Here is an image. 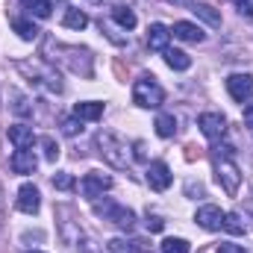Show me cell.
<instances>
[{
    "instance_id": "cell-8",
    "label": "cell",
    "mask_w": 253,
    "mask_h": 253,
    "mask_svg": "<svg viewBox=\"0 0 253 253\" xmlns=\"http://www.w3.org/2000/svg\"><path fill=\"white\" fill-rule=\"evenodd\" d=\"M227 91L236 103H248L253 100V77L251 74H230L227 77Z\"/></svg>"
},
{
    "instance_id": "cell-23",
    "label": "cell",
    "mask_w": 253,
    "mask_h": 253,
    "mask_svg": "<svg viewBox=\"0 0 253 253\" xmlns=\"http://www.w3.org/2000/svg\"><path fill=\"white\" fill-rule=\"evenodd\" d=\"M12 30H15L24 42H33V39L39 36V27H36L33 21H27V18H12Z\"/></svg>"
},
{
    "instance_id": "cell-28",
    "label": "cell",
    "mask_w": 253,
    "mask_h": 253,
    "mask_svg": "<svg viewBox=\"0 0 253 253\" xmlns=\"http://www.w3.org/2000/svg\"><path fill=\"white\" fill-rule=\"evenodd\" d=\"M39 144L44 147V159H47V162H56V159H59V144L53 141V135H42Z\"/></svg>"
},
{
    "instance_id": "cell-22",
    "label": "cell",
    "mask_w": 253,
    "mask_h": 253,
    "mask_svg": "<svg viewBox=\"0 0 253 253\" xmlns=\"http://www.w3.org/2000/svg\"><path fill=\"white\" fill-rule=\"evenodd\" d=\"M156 135L159 138H171L174 132H177V118L174 115H168V112H162V115H156Z\"/></svg>"
},
{
    "instance_id": "cell-3",
    "label": "cell",
    "mask_w": 253,
    "mask_h": 253,
    "mask_svg": "<svg viewBox=\"0 0 253 253\" xmlns=\"http://www.w3.org/2000/svg\"><path fill=\"white\" fill-rule=\"evenodd\" d=\"M94 144H97V153H100L112 168H118V171L129 168V162H132V156H129V144H126L118 132H112V129H100V132L94 135Z\"/></svg>"
},
{
    "instance_id": "cell-4",
    "label": "cell",
    "mask_w": 253,
    "mask_h": 253,
    "mask_svg": "<svg viewBox=\"0 0 253 253\" xmlns=\"http://www.w3.org/2000/svg\"><path fill=\"white\" fill-rule=\"evenodd\" d=\"M162 100H165V91H162V85H159V80L153 74H141L132 83V103L135 106L156 109V106H162Z\"/></svg>"
},
{
    "instance_id": "cell-26",
    "label": "cell",
    "mask_w": 253,
    "mask_h": 253,
    "mask_svg": "<svg viewBox=\"0 0 253 253\" xmlns=\"http://www.w3.org/2000/svg\"><path fill=\"white\" fill-rule=\"evenodd\" d=\"M112 18H115V24H118V27H124V30H132V27L138 24V21H135V12H132L129 6H115Z\"/></svg>"
},
{
    "instance_id": "cell-10",
    "label": "cell",
    "mask_w": 253,
    "mask_h": 253,
    "mask_svg": "<svg viewBox=\"0 0 253 253\" xmlns=\"http://www.w3.org/2000/svg\"><path fill=\"white\" fill-rule=\"evenodd\" d=\"M144 177H147V186L153 191H165L171 186V180H174V174H171V168H168L165 162H150Z\"/></svg>"
},
{
    "instance_id": "cell-37",
    "label": "cell",
    "mask_w": 253,
    "mask_h": 253,
    "mask_svg": "<svg viewBox=\"0 0 253 253\" xmlns=\"http://www.w3.org/2000/svg\"><path fill=\"white\" fill-rule=\"evenodd\" d=\"M3 218H6V203H3V186H0V227H3Z\"/></svg>"
},
{
    "instance_id": "cell-16",
    "label": "cell",
    "mask_w": 253,
    "mask_h": 253,
    "mask_svg": "<svg viewBox=\"0 0 253 253\" xmlns=\"http://www.w3.org/2000/svg\"><path fill=\"white\" fill-rule=\"evenodd\" d=\"M36 165H39V159H36L33 150H15L12 159H9V168H12L15 174H33Z\"/></svg>"
},
{
    "instance_id": "cell-27",
    "label": "cell",
    "mask_w": 253,
    "mask_h": 253,
    "mask_svg": "<svg viewBox=\"0 0 253 253\" xmlns=\"http://www.w3.org/2000/svg\"><path fill=\"white\" fill-rule=\"evenodd\" d=\"M224 230L233 233V236H242L245 233V221L239 212H224Z\"/></svg>"
},
{
    "instance_id": "cell-24",
    "label": "cell",
    "mask_w": 253,
    "mask_h": 253,
    "mask_svg": "<svg viewBox=\"0 0 253 253\" xmlns=\"http://www.w3.org/2000/svg\"><path fill=\"white\" fill-rule=\"evenodd\" d=\"M9 97H12V112H15L18 118H27V115H33V103H30V97H24L21 91H12Z\"/></svg>"
},
{
    "instance_id": "cell-32",
    "label": "cell",
    "mask_w": 253,
    "mask_h": 253,
    "mask_svg": "<svg viewBox=\"0 0 253 253\" xmlns=\"http://www.w3.org/2000/svg\"><path fill=\"white\" fill-rule=\"evenodd\" d=\"M80 129H83V121H80L77 115H74V118H65V121H62V132H65V135H77Z\"/></svg>"
},
{
    "instance_id": "cell-15",
    "label": "cell",
    "mask_w": 253,
    "mask_h": 253,
    "mask_svg": "<svg viewBox=\"0 0 253 253\" xmlns=\"http://www.w3.org/2000/svg\"><path fill=\"white\" fill-rule=\"evenodd\" d=\"M168 39H171V30L165 24H150V30H147V47L150 50L165 53L168 50Z\"/></svg>"
},
{
    "instance_id": "cell-19",
    "label": "cell",
    "mask_w": 253,
    "mask_h": 253,
    "mask_svg": "<svg viewBox=\"0 0 253 253\" xmlns=\"http://www.w3.org/2000/svg\"><path fill=\"white\" fill-rule=\"evenodd\" d=\"M165 62L171 71H189L191 68V56L186 50H177V47H168L165 50Z\"/></svg>"
},
{
    "instance_id": "cell-1",
    "label": "cell",
    "mask_w": 253,
    "mask_h": 253,
    "mask_svg": "<svg viewBox=\"0 0 253 253\" xmlns=\"http://www.w3.org/2000/svg\"><path fill=\"white\" fill-rule=\"evenodd\" d=\"M44 59L50 65H65L71 74H80V77H91L94 74V56L88 47H80V44H62L56 39H47L44 42Z\"/></svg>"
},
{
    "instance_id": "cell-5",
    "label": "cell",
    "mask_w": 253,
    "mask_h": 253,
    "mask_svg": "<svg viewBox=\"0 0 253 253\" xmlns=\"http://www.w3.org/2000/svg\"><path fill=\"white\" fill-rule=\"evenodd\" d=\"M94 212L103 221H109V224H115L121 230H132L135 227V212L121 206V203H115V200H94Z\"/></svg>"
},
{
    "instance_id": "cell-11",
    "label": "cell",
    "mask_w": 253,
    "mask_h": 253,
    "mask_svg": "<svg viewBox=\"0 0 253 253\" xmlns=\"http://www.w3.org/2000/svg\"><path fill=\"white\" fill-rule=\"evenodd\" d=\"M15 206H18L21 212H27V215H36L39 206H42V194H39V189H36L33 183H24V186L18 189V200H15Z\"/></svg>"
},
{
    "instance_id": "cell-9",
    "label": "cell",
    "mask_w": 253,
    "mask_h": 253,
    "mask_svg": "<svg viewBox=\"0 0 253 253\" xmlns=\"http://www.w3.org/2000/svg\"><path fill=\"white\" fill-rule=\"evenodd\" d=\"M197 126H200V132H203L209 141H218V138H224V132H227V118H224L221 112H203V115L197 118Z\"/></svg>"
},
{
    "instance_id": "cell-2",
    "label": "cell",
    "mask_w": 253,
    "mask_h": 253,
    "mask_svg": "<svg viewBox=\"0 0 253 253\" xmlns=\"http://www.w3.org/2000/svg\"><path fill=\"white\" fill-rule=\"evenodd\" d=\"M18 71L30 80V85H36L47 94H62V77H59L56 65H50L47 59H24V62H18Z\"/></svg>"
},
{
    "instance_id": "cell-33",
    "label": "cell",
    "mask_w": 253,
    "mask_h": 253,
    "mask_svg": "<svg viewBox=\"0 0 253 253\" xmlns=\"http://www.w3.org/2000/svg\"><path fill=\"white\" fill-rule=\"evenodd\" d=\"M218 253H248L242 245H233V242H224V245H218Z\"/></svg>"
},
{
    "instance_id": "cell-35",
    "label": "cell",
    "mask_w": 253,
    "mask_h": 253,
    "mask_svg": "<svg viewBox=\"0 0 253 253\" xmlns=\"http://www.w3.org/2000/svg\"><path fill=\"white\" fill-rule=\"evenodd\" d=\"M245 126H248V129H253V103H248V106H245Z\"/></svg>"
},
{
    "instance_id": "cell-6",
    "label": "cell",
    "mask_w": 253,
    "mask_h": 253,
    "mask_svg": "<svg viewBox=\"0 0 253 253\" xmlns=\"http://www.w3.org/2000/svg\"><path fill=\"white\" fill-rule=\"evenodd\" d=\"M215 177H218V183H221V189L227 191L230 197H236L239 194V186H242V171H239V165L233 162V159H221V156H215Z\"/></svg>"
},
{
    "instance_id": "cell-20",
    "label": "cell",
    "mask_w": 253,
    "mask_h": 253,
    "mask_svg": "<svg viewBox=\"0 0 253 253\" xmlns=\"http://www.w3.org/2000/svg\"><path fill=\"white\" fill-rule=\"evenodd\" d=\"M191 12H194L200 21H206L209 27H221V12H218L212 3H194V6H191Z\"/></svg>"
},
{
    "instance_id": "cell-18",
    "label": "cell",
    "mask_w": 253,
    "mask_h": 253,
    "mask_svg": "<svg viewBox=\"0 0 253 253\" xmlns=\"http://www.w3.org/2000/svg\"><path fill=\"white\" fill-rule=\"evenodd\" d=\"M74 115H77L80 121H97V118H103V103H97V100L77 103V106H74Z\"/></svg>"
},
{
    "instance_id": "cell-30",
    "label": "cell",
    "mask_w": 253,
    "mask_h": 253,
    "mask_svg": "<svg viewBox=\"0 0 253 253\" xmlns=\"http://www.w3.org/2000/svg\"><path fill=\"white\" fill-rule=\"evenodd\" d=\"M100 33H103L112 44H118V47H124V44H126V36H118V33L112 30V24H109V21H100Z\"/></svg>"
},
{
    "instance_id": "cell-29",
    "label": "cell",
    "mask_w": 253,
    "mask_h": 253,
    "mask_svg": "<svg viewBox=\"0 0 253 253\" xmlns=\"http://www.w3.org/2000/svg\"><path fill=\"white\" fill-rule=\"evenodd\" d=\"M162 253H189V242L186 239H165Z\"/></svg>"
},
{
    "instance_id": "cell-17",
    "label": "cell",
    "mask_w": 253,
    "mask_h": 253,
    "mask_svg": "<svg viewBox=\"0 0 253 253\" xmlns=\"http://www.w3.org/2000/svg\"><path fill=\"white\" fill-rule=\"evenodd\" d=\"M109 253H144L147 251V242L144 239H112L106 245Z\"/></svg>"
},
{
    "instance_id": "cell-31",
    "label": "cell",
    "mask_w": 253,
    "mask_h": 253,
    "mask_svg": "<svg viewBox=\"0 0 253 253\" xmlns=\"http://www.w3.org/2000/svg\"><path fill=\"white\" fill-rule=\"evenodd\" d=\"M53 189L71 191V189H74V177H71L68 171H59V174H53Z\"/></svg>"
},
{
    "instance_id": "cell-25",
    "label": "cell",
    "mask_w": 253,
    "mask_h": 253,
    "mask_svg": "<svg viewBox=\"0 0 253 253\" xmlns=\"http://www.w3.org/2000/svg\"><path fill=\"white\" fill-rule=\"evenodd\" d=\"M24 9H27L30 15H36V18H50L53 3H50V0H24Z\"/></svg>"
},
{
    "instance_id": "cell-21",
    "label": "cell",
    "mask_w": 253,
    "mask_h": 253,
    "mask_svg": "<svg viewBox=\"0 0 253 253\" xmlns=\"http://www.w3.org/2000/svg\"><path fill=\"white\" fill-rule=\"evenodd\" d=\"M62 24L68 30H85V27H88V15H85L83 9H65Z\"/></svg>"
},
{
    "instance_id": "cell-36",
    "label": "cell",
    "mask_w": 253,
    "mask_h": 253,
    "mask_svg": "<svg viewBox=\"0 0 253 253\" xmlns=\"http://www.w3.org/2000/svg\"><path fill=\"white\" fill-rule=\"evenodd\" d=\"M147 227H150L153 233H159V230H162V218H156V215H150V218H147Z\"/></svg>"
},
{
    "instance_id": "cell-14",
    "label": "cell",
    "mask_w": 253,
    "mask_h": 253,
    "mask_svg": "<svg viewBox=\"0 0 253 253\" xmlns=\"http://www.w3.org/2000/svg\"><path fill=\"white\" fill-rule=\"evenodd\" d=\"M9 141L15 144V150H30L36 144V132L27 124H12L9 126Z\"/></svg>"
},
{
    "instance_id": "cell-12",
    "label": "cell",
    "mask_w": 253,
    "mask_h": 253,
    "mask_svg": "<svg viewBox=\"0 0 253 253\" xmlns=\"http://www.w3.org/2000/svg\"><path fill=\"white\" fill-rule=\"evenodd\" d=\"M194 221H197V227L215 233V230L224 227V212H221L218 206H200V209L194 212Z\"/></svg>"
},
{
    "instance_id": "cell-13",
    "label": "cell",
    "mask_w": 253,
    "mask_h": 253,
    "mask_svg": "<svg viewBox=\"0 0 253 253\" xmlns=\"http://www.w3.org/2000/svg\"><path fill=\"white\" fill-rule=\"evenodd\" d=\"M171 36L180 39V42H189V44H200V42L206 39V33H203L197 24H191V21H177L174 30H171Z\"/></svg>"
},
{
    "instance_id": "cell-7",
    "label": "cell",
    "mask_w": 253,
    "mask_h": 253,
    "mask_svg": "<svg viewBox=\"0 0 253 253\" xmlns=\"http://www.w3.org/2000/svg\"><path fill=\"white\" fill-rule=\"evenodd\" d=\"M109 189H112V177L103 174V171H88V174L83 177V183H80L83 197H88V200H97L103 191H109Z\"/></svg>"
},
{
    "instance_id": "cell-34",
    "label": "cell",
    "mask_w": 253,
    "mask_h": 253,
    "mask_svg": "<svg viewBox=\"0 0 253 253\" xmlns=\"http://www.w3.org/2000/svg\"><path fill=\"white\" fill-rule=\"evenodd\" d=\"M239 12L248 15V18H253V0H239Z\"/></svg>"
},
{
    "instance_id": "cell-39",
    "label": "cell",
    "mask_w": 253,
    "mask_h": 253,
    "mask_svg": "<svg viewBox=\"0 0 253 253\" xmlns=\"http://www.w3.org/2000/svg\"><path fill=\"white\" fill-rule=\"evenodd\" d=\"M30 253H42V251H30Z\"/></svg>"
},
{
    "instance_id": "cell-38",
    "label": "cell",
    "mask_w": 253,
    "mask_h": 253,
    "mask_svg": "<svg viewBox=\"0 0 253 253\" xmlns=\"http://www.w3.org/2000/svg\"><path fill=\"white\" fill-rule=\"evenodd\" d=\"M168 3H174V6H189V9L194 6V0H168Z\"/></svg>"
}]
</instances>
